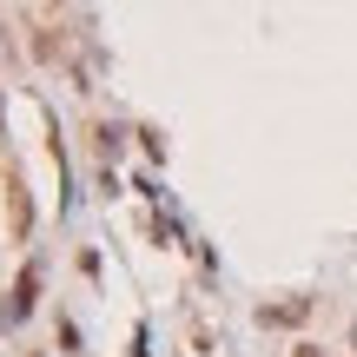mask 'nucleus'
<instances>
[{"instance_id":"1","label":"nucleus","mask_w":357,"mask_h":357,"mask_svg":"<svg viewBox=\"0 0 357 357\" xmlns=\"http://www.w3.org/2000/svg\"><path fill=\"white\" fill-rule=\"evenodd\" d=\"M33 291H40V271L26 265V271H20V284H13V305H7V318H13V324H20L26 311H33Z\"/></svg>"}]
</instances>
